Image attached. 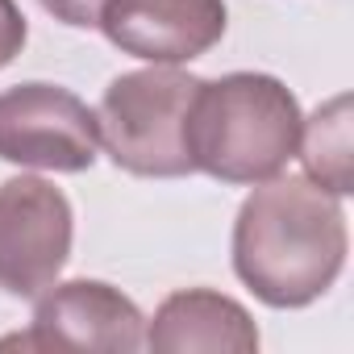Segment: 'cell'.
Listing matches in <instances>:
<instances>
[{"label":"cell","mask_w":354,"mask_h":354,"mask_svg":"<svg viewBox=\"0 0 354 354\" xmlns=\"http://www.w3.org/2000/svg\"><path fill=\"white\" fill-rule=\"evenodd\" d=\"M300 125V104L275 75L234 71L201 80L188 117L192 167L221 184H263L296 154Z\"/></svg>","instance_id":"cell-2"},{"label":"cell","mask_w":354,"mask_h":354,"mask_svg":"<svg viewBox=\"0 0 354 354\" xmlns=\"http://www.w3.org/2000/svg\"><path fill=\"white\" fill-rule=\"evenodd\" d=\"M100 30L117 50L154 67H175L221 42L225 0H109Z\"/></svg>","instance_id":"cell-7"},{"label":"cell","mask_w":354,"mask_h":354,"mask_svg":"<svg viewBox=\"0 0 354 354\" xmlns=\"http://www.w3.org/2000/svg\"><path fill=\"white\" fill-rule=\"evenodd\" d=\"M96 113L67 88L17 84L0 92V158L38 171H88L96 162Z\"/></svg>","instance_id":"cell-5"},{"label":"cell","mask_w":354,"mask_h":354,"mask_svg":"<svg viewBox=\"0 0 354 354\" xmlns=\"http://www.w3.org/2000/svg\"><path fill=\"white\" fill-rule=\"evenodd\" d=\"M201 80L175 67H150L117 75L104 88L96 129L109 158L146 180H180L192 175L188 117Z\"/></svg>","instance_id":"cell-3"},{"label":"cell","mask_w":354,"mask_h":354,"mask_svg":"<svg viewBox=\"0 0 354 354\" xmlns=\"http://www.w3.org/2000/svg\"><path fill=\"white\" fill-rule=\"evenodd\" d=\"M26 34H30V26L17 9V0H0V67H9L21 55Z\"/></svg>","instance_id":"cell-11"},{"label":"cell","mask_w":354,"mask_h":354,"mask_svg":"<svg viewBox=\"0 0 354 354\" xmlns=\"http://www.w3.org/2000/svg\"><path fill=\"white\" fill-rule=\"evenodd\" d=\"M346 213L313 180L254 184L234 221V271L271 308H304L346 267Z\"/></svg>","instance_id":"cell-1"},{"label":"cell","mask_w":354,"mask_h":354,"mask_svg":"<svg viewBox=\"0 0 354 354\" xmlns=\"http://www.w3.org/2000/svg\"><path fill=\"white\" fill-rule=\"evenodd\" d=\"M71 201L38 175L0 184V292L42 296L71 259Z\"/></svg>","instance_id":"cell-4"},{"label":"cell","mask_w":354,"mask_h":354,"mask_svg":"<svg viewBox=\"0 0 354 354\" xmlns=\"http://www.w3.org/2000/svg\"><path fill=\"white\" fill-rule=\"evenodd\" d=\"M296 154L304 158L308 180L333 196L354 192V142H350V96H333L321 104L308 125H300Z\"/></svg>","instance_id":"cell-9"},{"label":"cell","mask_w":354,"mask_h":354,"mask_svg":"<svg viewBox=\"0 0 354 354\" xmlns=\"http://www.w3.org/2000/svg\"><path fill=\"white\" fill-rule=\"evenodd\" d=\"M0 346L133 354L146 346V321L138 304L117 288L100 279H71V283H50V292L34 308L30 333L5 337Z\"/></svg>","instance_id":"cell-6"},{"label":"cell","mask_w":354,"mask_h":354,"mask_svg":"<svg viewBox=\"0 0 354 354\" xmlns=\"http://www.w3.org/2000/svg\"><path fill=\"white\" fill-rule=\"evenodd\" d=\"M146 346L158 354H192V350L250 354L259 350V329L238 300L209 288H188L158 304L146 329Z\"/></svg>","instance_id":"cell-8"},{"label":"cell","mask_w":354,"mask_h":354,"mask_svg":"<svg viewBox=\"0 0 354 354\" xmlns=\"http://www.w3.org/2000/svg\"><path fill=\"white\" fill-rule=\"evenodd\" d=\"M104 5H109V0H42V9H46L55 21L71 26V30H92V26H100Z\"/></svg>","instance_id":"cell-10"}]
</instances>
